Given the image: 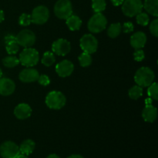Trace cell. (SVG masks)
I'll return each mask as SVG.
<instances>
[{
  "label": "cell",
  "instance_id": "1",
  "mask_svg": "<svg viewBox=\"0 0 158 158\" xmlns=\"http://www.w3.org/2000/svg\"><path fill=\"white\" fill-rule=\"evenodd\" d=\"M155 75L154 73L149 67H141L136 72L134 76V81L138 86L141 87L149 86L154 83Z\"/></svg>",
  "mask_w": 158,
  "mask_h": 158
},
{
  "label": "cell",
  "instance_id": "2",
  "mask_svg": "<svg viewBox=\"0 0 158 158\" xmlns=\"http://www.w3.org/2000/svg\"><path fill=\"white\" fill-rule=\"evenodd\" d=\"M19 63L23 66L32 67L35 66L40 60V55L36 49L33 48H25L19 54Z\"/></svg>",
  "mask_w": 158,
  "mask_h": 158
},
{
  "label": "cell",
  "instance_id": "3",
  "mask_svg": "<svg viewBox=\"0 0 158 158\" xmlns=\"http://www.w3.org/2000/svg\"><path fill=\"white\" fill-rule=\"evenodd\" d=\"M66 102V97L60 91H51L46 97V105L52 110H60L65 106Z\"/></svg>",
  "mask_w": 158,
  "mask_h": 158
},
{
  "label": "cell",
  "instance_id": "4",
  "mask_svg": "<svg viewBox=\"0 0 158 158\" xmlns=\"http://www.w3.org/2000/svg\"><path fill=\"white\" fill-rule=\"evenodd\" d=\"M106 24L107 20L106 17L101 12H97L89 20L87 27L93 33H98L106 29Z\"/></svg>",
  "mask_w": 158,
  "mask_h": 158
},
{
  "label": "cell",
  "instance_id": "5",
  "mask_svg": "<svg viewBox=\"0 0 158 158\" xmlns=\"http://www.w3.org/2000/svg\"><path fill=\"white\" fill-rule=\"evenodd\" d=\"M54 13L60 19H66L73 14L70 0H58L54 6Z\"/></svg>",
  "mask_w": 158,
  "mask_h": 158
},
{
  "label": "cell",
  "instance_id": "6",
  "mask_svg": "<svg viewBox=\"0 0 158 158\" xmlns=\"http://www.w3.org/2000/svg\"><path fill=\"white\" fill-rule=\"evenodd\" d=\"M143 2L141 0H124L122 4V11L128 17L136 16L142 12Z\"/></svg>",
  "mask_w": 158,
  "mask_h": 158
},
{
  "label": "cell",
  "instance_id": "7",
  "mask_svg": "<svg viewBox=\"0 0 158 158\" xmlns=\"http://www.w3.org/2000/svg\"><path fill=\"white\" fill-rule=\"evenodd\" d=\"M80 47L82 50L86 53H94L97 50L98 41L92 34H86L80 39Z\"/></svg>",
  "mask_w": 158,
  "mask_h": 158
},
{
  "label": "cell",
  "instance_id": "8",
  "mask_svg": "<svg viewBox=\"0 0 158 158\" xmlns=\"http://www.w3.org/2000/svg\"><path fill=\"white\" fill-rule=\"evenodd\" d=\"M49 18V11L46 6H39L32 10L31 15L32 23L37 25H43L48 21Z\"/></svg>",
  "mask_w": 158,
  "mask_h": 158
},
{
  "label": "cell",
  "instance_id": "9",
  "mask_svg": "<svg viewBox=\"0 0 158 158\" xmlns=\"http://www.w3.org/2000/svg\"><path fill=\"white\" fill-rule=\"evenodd\" d=\"M19 45L24 48H29L35 43V35L29 29H23L15 37Z\"/></svg>",
  "mask_w": 158,
  "mask_h": 158
},
{
  "label": "cell",
  "instance_id": "10",
  "mask_svg": "<svg viewBox=\"0 0 158 158\" xmlns=\"http://www.w3.org/2000/svg\"><path fill=\"white\" fill-rule=\"evenodd\" d=\"M19 154L18 145L10 140L5 141L0 146V155L2 158H16Z\"/></svg>",
  "mask_w": 158,
  "mask_h": 158
},
{
  "label": "cell",
  "instance_id": "11",
  "mask_svg": "<svg viewBox=\"0 0 158 158\" xmlns=\"http://www.w3.org/2000/svg\"><path fill=\"white\" fill-rule=\"evenodd\" d=\"M52 49L56 55L66 56L70 52V43L64 39H59L52 43Z\"/></svg>",
  "mask_w": 158,
  "mask_h": 158
},
{
  "label": "cell",
  "instance_id": "12",
  "mask_svg": "<svg viewBox=\"0 0 158 158\" xmlns=\"http://www.w3.org/2000/svg\"><path fill=\"white\" fill-rule=\"evenodd\" d=\"M74 70V66L69 60H63L56 66V72L60 77H66L72 74Z\"/></svg>",
  "mask_w": 158,
  "mask_h": 158
},
{
  "label": "cell",
  "instance_id": "13",
  "mask_svg": "<svg viewBox=\"0 0 158 158\" xmlns=\"http://www.w3.org/2000/svg\"><path fill=\"white\" fill-rule=\"evenodd\" d=\"M40 73L38 71L32 68H27L20 72L19 78L23 83H32L38 80Z\"/></svg>",
  "mask_w": 158,
  "mask_h": 158
},
{
  "label": "cell",
  "instance_id": "14",
  "mask_svg": "<svg viewBox=\"0 0 158 158\" xmlns=\"http://www.w3.org/2000/svg\"><path fill=\"white\" fill-rule=\"evenodd\" d=\"M15 84L9 78H0V95L9 96L14 93Z\"/></svg>",
  "mask_w": 158,
  "mask_h": 158
},
{
  "label": "cell",
  "instance_id": "15",
  "mask_svg": "<svg viewBox=\"0 0 158 158\" xmlns=\"http://www.w3.org/2000/svg\"><path fill=\"white\" fill-rule=\"evenodd\" d=\"M32 114V108L27 103H19L14 110V115L19 120L29 118Z\"/></svg>",
  "mask_w": 158,
  "mask_h": 158
},
{
  "label": "cell",
  "instance_id": "16",
  "mask_svg": "<svg viewBox=\"0 0 158 158\" xmlns=\"http://www.w3.org/2000/svg\"><path fill=\"white\" fill-rule=\"evenodd\" d=\"M147 43L146 34L143 32H137L131 35V45L135 49H141Z\"/></svg>",
  "mask_w": 158,
  "mask_h": 158
},
{
  "label": "cell",
  "instance_id": "17",
  "mask_svg": "<svg viewBox=\"0 0 158 158\" xmlns=\"http://www.w3.org/2000/svg\"><path fill=\"white\" fill-rule=\"evenodd\" d=\"M142 117L146 122L153 123L157 117V108L153 105H147L142 111Z\"/></svg>",
  "mask_w": 158,
  "mask_h": 158
},
{
  "label": "cell",
  "instance_id": "18",
  "mask_svg": "<svg viewBox=\"0 0 158 158\" xmlns=\"http://www.w3.org/2000/svg\"><path fill=\"white\" fill-rule=\"evenodd\" d=\"M6 51L9 54H15L19 49V45L15 40V36L12 35H8L5 37Z\"/></svg>",
  "mask_w": 158,
  "mask_h": 158
},
{
  "label": "cell",
  "instance_id": "19",
  "mask_svg": "<svg viewBox=\"0 0 158 158\" xmlns=\"http://www.w3.org/2000/svg\"><path fill=\"white\" fill-rule=\"evenodd\" d=\"M19 148L20 154L28 156L33 152L35 148V143L31 139H27V140H25L24 141L22 142Z\"/></svg>",
  "mask_w": 158,
  "mask_h": 158
},
{
  "label": "cell",
  "instance_id": "20",
  "mask_svg": "<svg viewBox=\"0 0 158 158\" xmlns=\"http://www.w3.org/2000/svg\"><path fill=\"white\" fill-rule=\"evenodd\" d=\"M143 9L151 15L158 16V0H145L143 3Z\"/></svg>",
  "mask_w": 158,
  "mask_h": 158
},
{
  "label": "cell",
  "instance_id": "21",
  "mask_svg": "<svg viewBox=\"0 0 158 158\" xmlns=\"http://www.w3.org/2000/svg\"><path fill=\"white\" fill-rule=\"evenodd\" d=\"M66 25L69 27L71 31L79 30L81 27L82 20L80 19V17L75 15H71L70 16L66 19Z\"/></svg>",
  "mask_w": 158,
  "mask_h": 158
},
{
  "label": "cell",
  "instance_id": "22",
  "mask_svg": "<svg viewBox=\"0 0 158 158\" xmlns=\"http://www.w3.org/2000/svg\"><path fill=\"white\" fill-rule=\"evenodd\" d=\"M122 26L121 24L119 23H113L109 26L107 29V35L110 38H117L119 35H120V32H121Z\"/></svg>",
  "mask_w": 158,
  "mask_h": 158
},
{
  "label": "cell",
  "instance_id": "23",
  "mask_svg": "<svg viewBox=\"0 0 158 158\" xmlns=\"http://www.w3.org/2000/svg\"><path fill=\"white\" fill-rule=\"evenodd\" d=\"M129 97H131V99L132 100H137L140 97H142L143 95V87L138 86H134L129 89Z\"/></svg>",
  "mask_w": 158,
  "mask_h": 158
},
{
  "label": "cell",
  "instance_id": "24",
  "mask_svg": "<svg viewBox=\"0 0 158 158\" xmlns=\"http://www.w3.org/2000/svg\"><path fill=\"white\" fill-rule=\"evenodd\" d=\"M2 63L7 68H13L15 66H18L19 64V60L16 56H9L6 57L2 60Z\"/></svg>",
  "mask_w": 158,
  "mask_h": 158
},
{
  "label": "cell",
  "instance_id": "25",
  "mask_svg": "<svg viewBox=\"0 0 158 158\" xmlns=\"http://www.w3.org/2000/svg\"><path fill=\"white\" fill-rule=\"evenodd\" d=\"M56 58L53 52H46L43 56L42 58V63L46 66H50L55 63Z\"/></svg>",
  "mask_w": 158,
  "mask_h": 158
},
{
  "label": "cell",
  "instance_id": "26",
  "mask_svg": "<svg viewBox=\"0 0 158 158\" xmlns=\"http://www.w3.org/2000/svg\"><path fill=\"white\" fill-rule=\"evenodd\" d=\"M106 6V3L105 0H92V8L96 13L104 11Z\"/></svg>",
  "mask_w": 158,
  "mask_h": 158
},
{
  "label": "cell",
  "instance_id": "27",
  "mask_svg": "<svg viewBox=\"0 0 158 158\" xmlns=\"http://www.w3.org/2000/svg\"><path fill=\"white\" fill-rule=\"evenodd\" d=\"M79 62H80V66H83V67L89 66L92 63V56H91L90 54L83 52L79 56Z\"/></svg>",
  "mask_w": 158,
  "mask_h": 158
},
{
  "label": "cell",
  "instance_id": "28",
  "mask_svg": "<svg viewBox=\"0 0 158 158\" xmlns=\"http://www.w3.org/2000/svg\"><path fill=\"white\" fill-rule=\"evenodd\" d=\"M148 94L152 100H158V85L157 83H152L148 89Z\"/></svg>",
  "mask_w": 158,
  "mask_h": 158
},
{
  "label": "cell",
  "instance_id": "29",
  "mask_svg": "<svg viewBox=\"0 0 158 158\" xmlns=\"http://www.w3.org/2000/svg\"><path fill=\"white\" fill-rule=\"evenodd\" d=\"M137 23H138L139 25L142 26H146L147 25H148L150 21L149 16L147 13H144V12H140L139 14H137Z\"/></svg>",
  "mask_w": 158,
  "mask_h": 158
},
{
  "label": "cell",
  "instance_id": "30",
  "mask_svg": "<svg viewBox=\"0 0 158 158\" xmlns=\"http://www.w3.org/2000/svg\"><path fill=\"white\" fill-rule=\"evenodd\" d=\"M32 23V19H31V15L29 14L23 13L19 18V23L20 26H29Z\"/></svg>",
  "mask_w": 158,
  "mask_h": 158
},
{
  "label": "cell",
  "instance_id": "31",
  "mask_svg": "<svg viewBox=\"0 0 158 158\" xmlns=\"http://www.w3.org/2000/svg\"><path fill=\"white\" fill-rule=\"evenodd\" d=\"M150 31L152 33L153 35L157 37L158 35V19H154L151 22L150 25Z\"/></svg>",
  "mask_w": 158,
  "mask_h": 158
},
{
  "label": "cell",
  "instance_id": "32",
  "mask_svg": "<svg viewBox=\"0 0 158 158\" xmlns=\"http://www.w3.org/2000/svg\"><path fill=\"white\" fill-rule=\"evenodd\" d=\"M134 60H135L136 61L141 62L142 60L145 58L144 52L140 49H136L135 52H134Z\"/></svg>",
  "mask_w": 158,
  "mask_h": 158
},
{
  "label": "cell",
  "instance_id": "33",
  "mask_svg": "<svg viewBox=\"0 0 158 158\" xmlns=\"http://www.w3.org/2000/svg\"><path fill=\"white\" fill-rule=\"evenodd\" d=\"M37 81L39 82V83H40V85H42V86H48V85L50 83V80H49V77L46 75H45V74H43V75L40 76L38 78V80Z\"/></svg>",
  "mask_w": 158,
  "mask_h": 158
},
{
  "label": "cell",
  "instance_id": "34",
  "mask_svg": "<svg viewBox=\"0 0 158 158\" xmlns=\"http://www.w3.org/2000/svg\"><path fill=\"white\" fill-rule=\"evenodd\" d=\"M122 29H123V32H125V33H129V32H131L134 31V26L132 23H131V22H127V23H125L123 24Z\"/></svg>",
  "mask_w": 158,
  "mask_h": 158
},
{
  "label": "cell",
  "instance_id": "35",
  "mask_svg": "<svg viewBox=\"0 0 158 158\" xmlns=\"http://www.w3.org/2000/svg\"><path fill=\"white\" fill-rule=\"evenodd\" d=\"M123 1H124V0H111L113 5L115 6H120V5H122L123 4Z\"/></svg>",
  "mask_w": 158,
  "mask_h": 158
},
{
  "label": "cell",
  "instance_id": "36",
  "mask_svg": "<svg viewBox=\"0 0 158 158\" xmlns=\"http://www.w3.org/2000/svg\"><path fill=\"white\" fill-rule=\"evenodd\" d=\"M152 102H153V100L151 98V97H149V98L146 99L145 100V105H152Z\"/></svg>",
  "mask_w": 158,
  "mask_h": 158
},
{
  "label": "cell",
  "instance_id": "37",
  "mask_svg": "<svg viewBox=\"0 0 158 158\" xmlns=\"http://www.w3.org/2000/svg\"><path fill=\"white\" fill-rule=\"evenodd\" d=\"M5 19V15H4V12H3L2 9H0V23L3 21Z\"/></svg>",
  "mask_w": 158,
  "mask_h": 158
},
{
  "label": "cell",
  "instance_id": "38",
  "mask_svg": "<svg viewBox=\"0 0 158 158\" xmlns=\"http://www.w3.org/2000/svg\"><path fill=\"white\" fill-rule=\"evenodd\" d=\"M67 158H84L83 156L80 155V154H73V155L69 156Z\"/></svg>",
  "mask_w": 158,
  "mask_h": 158
},
{
  "label": "cell",
  "instance_id": "39",
  "mask_svg": "<svg viewBox=\"0 0 158 158\" xmlns=\"http://www.w3.org/2000/svg\"><path fill=\"white\" fill-rule=\"evenodd\" d=\"M46 158H60L59 157L57 154H49V156H48Z\"/></svg>",
  "mask_w": 158,
  "mask_h": 158
},
{
  "label": "cell",
  "instance_id": "40",
  "mask_svg": "<svg viewBox=\"0 0 158 158\" xmlns=\"http://www.w3.org/2000/svg\"><path fill=\"white\" fill-rule=\"evenodd\" d=\"M16 158H29L27 157V155H25V154H19L18 156H17Z\"/></svg>",
  "mask_w": 158,
  "mask_h": 158
},
{
  "label": "cell",
  "instance_id": "41",
  "mask_svg": "<svg viewBox=\"0 0 158 158\" xmlns=\"http://www.w3.org/2000/svg\"><path fill=\"white\" fill-rule=\"evenodd\" d=\"M2 71L1 68H0V78H2Z\"/></svg>",
  "mask_w": 158,
  "mask_h": 158
}]
</instances>
